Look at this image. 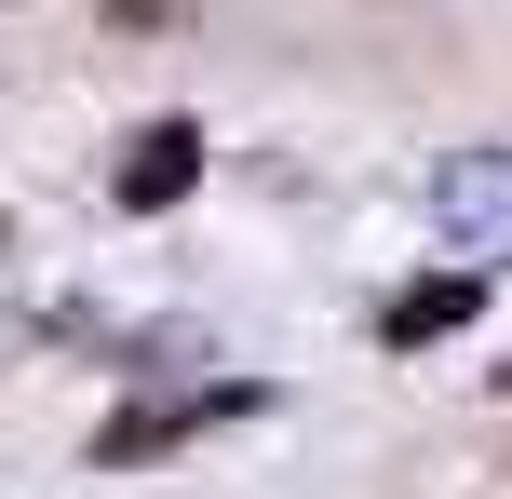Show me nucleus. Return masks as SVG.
Returning a JSON list of instances; mask_svg holds the SVG:
<instances>
[{
    "instance_id": "2",
    "label": "nucleus",
    "mask_w": 512,
    "mask_h": 499,
    "mask_svg": "<svg viewBox=\"0 0 512 499\" xmlns=\"http://www.w3.org/2000/svg\"><path fill=\"white\" fill-rule=\"evenodd\" d=\"M432 216H445V243H459V257L512 270V149H459V162L432 176Z\"/></svg>"
},
{
    "instance_id": "3",
    "label": "nucleus",
    "mask_w": 512,
    "mask_h": 499,
    "mask_svg": "<svg viewBox=\"0 0 512 499\" xmlns=\"http://www.w3.org/2000/svg\"><path fill=\"white\" fill-rule=\"evenodd\" d=\"M189 189H203V122H176V108H162V122H135L122 162H108V203H122V216H176Z\"/></svg>"
},
{
    "instance_id": "1",
    "label": "nucleus",
    "mask_w": 512,
    "mask_h": 499,
    "mask_svg": "<svg viewBox=\"0 0 512 499\" xmlns=\"http://www.w3.org/2000/svg\"><path fill=\"white\" fill-rule=\"evenodd\" d=\"M256 405H270V392H256V378H203V392H162V405H122V419L95 432V459H108V473H149V459L203 446L216 419H256Z\"/></svg>"
},
{
    "instance_id": "4",
    "label": "nucleus",
    "mask_w": 512,
    "mask_h": 499,
    "mask_svg": "<svg viewBox=\"0 0 512 499\" xmlns=\"http://www.w3.org/2000/svg\"><path fill=\"white\" fill-rule=\"evenodd\" d=\"M472 297H486L472 270H432V284H405V297L378 311V338H391V351H432V338H459V324H472Z\"/></svg>"
}]
</instances>
